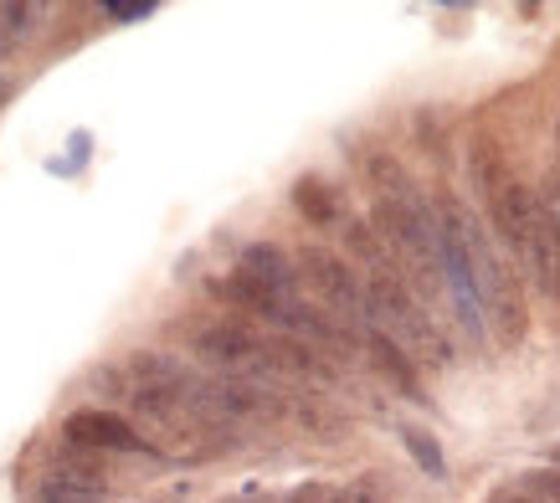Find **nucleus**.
Instances as JSON below:
<instances>
[{"instance_id": "nucleus-1", "label": "nucleus", "mask_w": 560, "mask_h": 503, "mask_svg": "<svg viewBox=\"0 0 560 503\" xmlns=\"http://www.w3.org/2000/svg\"><path fill=\"white\" fill-rule=\"evenodd\" d=\"M432 221H438L442 252H453V257L463 262V272H468V288H474V299H478V319L493 329V344H499V350H514L529 329L525 293H520L514 268L493 252L483 221H478L458 196H438Z\"/></svg>"}, {"instance_id": "nucleus-2", "label": "nucleus", "mask_w": 560, "mask_h": 503, "mask_svg": "<svg viewBox=\"0 0 560 503\" xmlns=\"http://www.w3.org/2000/svg\"><path fill=\"white\" fill-rule=\"evenodd\" d=\"M293 272H299V283L314 288V299L324 303L329 319L365 329V283L345 257H335L329 247H299L293 252Z\"/></svg>"}, {"instance_id": "nucleus-3", "label": "nucleus", "mask_w": 560, "mask_h": 503, "mask_svg": "<svg viewBox=\"0 0 560 503\" xmlns=\"http://www.w3.org/2000/svg\"><path fill=\"white\" fill-rule=\"evenodd\" d=\"M62 442L68 447H83V453H144V457H160L150 447V436L139 432L135 421H124L119 411H103V406H83L62 421Z\"/></svg>"}, {"instance_id": "nucleus-4", "label": "nucleus", "mask_w": 560, "mask_h": 503, "mask_svg": "<svg viewBox=\"0 0 560 503\" xmlns=\"http://www.w3.org/2000/svg\"><path fill=\"white\" fill-rule=\"evenodd\" d=\"M237 272H247L253 283H262L268 293H278V299H299V272H293V257L283 247H272V242H253V247H242Z\"/></svg>"}, {"instance_id": "nucleus-5", "label": "nucleus", "mask_w": 560, "mask_h": 503, "mask_svg": "<svg viewBox=\"0 0 560 503\" xmlns=\"http://www.w3.org/2000/svg\"><path fill=\"white\" fill-rule=\"evenodd\" d=\"M365 354H371L375 375L386 381L396 396H407V401H427L422 396V375H417V365H411L407 354L396 350L386 335H375V329H365Z\"/></svg>"}, {"instance_id": "nucleus-6", "label": "nucleus", "mask_w": 560, "mask_h": 503, "mask_svg": "<svg viewBox=\"0 0 560 503\" xmlns=\"http://www.w3.org/2000/svg\"><path fill=\"white\" fill-rule=\"evenodd\" d=\"M293 211H299L308 226H345L340 190L324 180V175H299V180H293Z\"/></svg>"}, {"instance_id": "nucleus-7", "label": "nucleus", "mask_w": 560, "mask_h": 503, "mask_svg": "<svg viewBox=\"0 0 560 503\" xmlns=\"http://www.w3.org/2000/svg\"><path fill=\"white\" fill-rule=\"evenodd\" d=\"M360 169H365V180H371L375 201H422L417 180L401 169V160L390 150H365L360 154Z\"/></svg>"}, {"instance_id": "nucleus-8", "label": "nucleus", "mask_w": 560, "mask_h": 503, "mask_svg": "<svg viewBox=\"0 0 560 503\" xmlns=\"http://www.w3.org/2000/svg\"><path fill=\"white\" fill-rule=\"evenodd\" d=\"M289 417L299 421L304 432L319 436V442H340L345 436V417L340 411H329L319 396H289Z\"/></svg>"}, {"instance_id": "nucleus-9", "label": "nucleus", "mask_w": 560, "mask_h": 503, "mask_svg": "<svg viewBox=\"0 0 560 503\" xmlns=\"http://www.w3.org/2000/svg\"><path fill=\"white\" fill-rule=\"evenodd\" d=\"M401 447L411 453V463L427 472V478H447V457H442L438 436L422 432V426H401Z\"/></svg>"}, {"instance_id": "nucleus-10", "label": "nucleus", "mask_w": 560, "mask_h": 503, "mask_svg": "<svg viewBox=\"0 0 560 503\" xmlns=\"http://www.w3.org/2000/svg\"><path fill=\"white\" fill-rule=\"evenodd\" d=\"M36 21V5H0V57H11V51L26 42V32H32Z\"/></svg>"}, {"instance_id": "nucleus-11", "label": "nucleus", "mask_w": 560, "mask_h": 503, "mask_svg": "<svg viewBox=\"0 0 560 503\" xmlns=\"http://www.w3.org/2000/svg\"><path fill=\"white\" fill-rule=\"evenodd\" d=\"M535 217L550 226V236L560 242V165H550L540 175V190H535Z\"/></svg>"}, {"instance_id": "nucleus-12", "label": "nucleus", "mask_w": 560, "mask_h": 503, "mask_svg": "<svg viewBox=\"0 0 560 503\" xmlns=\"http://www.w3.org/2000/svg\"><path fill=\"white\" fill-rule=\"evenodd\" d=\"M68 160H51V175H78V169L88 165V154H93V134H88V129H72V139H68Z\"/></svg>"}, {"instance_id": "nucleus-13", "label": "nucleus", "mask_w": 560, "mask_h": 503, "mask_svg": "<svg viewBox=\"0 0 560 503\" xmlns=\"http://www.w3.org/2000/svg\"><path fill=\"white\" fill-rule=\"evenodd\" d=\"M335 499H340V503H386V488H381V478H375V472H360L355 483L340 488Z\"/></svg>"}, {"instance_id": "nucleus-14", "label": "nucleus", "mask_w": 560, "mask_h": 503, "mask_svg": "<svg viewBox=\"0 0 560 503\" xmlns=\"http://www.w3.org/2000/svg\"><path fill=\"white\" fill-rule=\"evenodd\" d=\"M525 493H535L540 503H560V472H556V468L525 472Z\"/></svg>"}, {"instance_id": "nucleus-15", "label": "nucleus", "mask_w": 560, "mask_h": 503, "mask_svg": "<svg viewBox=\"0 0 560 503\" xmlns=\"http://www.w3.org/2000/svg\"><path fill=\"white\" fill-rule=\"evenodd\" d=\"M103 16H108V21H150L154 5H150V0H135V5H124V0H108V5H103Z\"/></svg>"}, {"instance_id": "nucleus-16", "label": "nucleus", "mask_w": 560, "mask_h": 503, "mask_svg": "<svg viewBox=\"0 0 560 503\" xmlns=\"http://www.w3.org/2000/svg\"><path fill=\"white\" fill-rule=\"evenodd\" d=\"M489 503H540L535 493H525V488H504V493H493Z\"/></svg>"}, {"instance_id": "nucleus-17", "label": "nucleus", "mask_w": 560, "mask_h": 503, "mask_svg": "<svg viewBox=\"0 0 560 503\" xmlns=\"http://www.w3.org/2000/svg\"><path fill=\"white\" fill-rule=\"evenodd\" d=\"M11 98H16V78H5V72H0V108H5Z\"/></svg>"}, {"instance_id": "nucleus-18", "label": "nucleus", "mask_w": 560, "mask_h": 503, "mask_svg": "<svg viewBox=\"0 0 560 503\" xmlns=\"http://www.w3.org/2000/svg\"><path fill=\"white\" fill-rule=\"evenodd\" d=\"M165 503H180V493H175V499H165Z\"/></svg>"}, {"instance_id": "nucleus-19", "label": "nucleus", "mask_w": 560, "mask_h": 503, "mask_svg": "<svg viewBox=\"0 0 560 503\" xmlns=\"http://www.w3.org/2000/svg\"><path fill=\"white\" fill-rule=\"evenodd\" d=\"M556 463H560V447H556Z\"/></svg>"}, {"instance_id": "nucleus-20", "label": "nucleus", "mask_w": 560, "mask_h": 503, "mask_svg": "<svg viewBox=\"0 0 560 503\" xmlns=\"http://www.w3.org/2000/svg\"><path fill=\"white\" fill-rule=\"evenodd\" d=\"M88 503H103V499H88Z\"/></svg>"}]
</instances>
